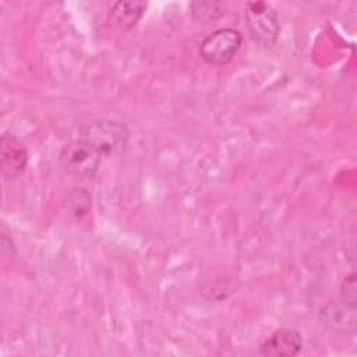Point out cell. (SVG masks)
Wrapping results in <instances>:
<instances>
[{
    "label": "cell",
    "instance_id": "277c9868",
    "mask_svg": "<svg viewBox=\"0 0 357 357\" xmlns=\"http://www.w3.org/2000/svg\"><path fill=\"white\" fill-rule=\"evenodd\" d=\"M243 42L240 31L225 26L211 32L199 45L201 59L212 66L227 64L238 52Z\"/></svg>",
    "mask_w": 357,
    "mask_h": 357
},
{
    "label": "cell",
    "instance_id": "6da1fadb",
    "mask_svg": "<svg viewBox=\"0 0 357 357\" xmlns=\"http://www.w3.org/2000/svg\"><path fill=\"white\" fill-rule=\"evenodd\" d=\"M78 138L89 142L105 158L117 153L127 146L130 131L121 121L100 119L84 124L78 131Z\"/></svg>",
    "mask_w": 357,
    "mask_h": 357
},
{
    "label": "cell",
    "instance_id": "7a4b0ae2",
    "mask_svg": "<svg viewBox=\"0 0 357 357\" xmlns=\"http://www.w3.org/2000/svg\"><path fill=\"white\" fill-rule=\"evenodd\" d=\"M103 155L89 142L75 138L68 141L59 153V163L64 173L73 178L86 180L96 174Z\"/></svg>",
    "mask_w": 357,
    "mask_h": 357
},
{
    "label": "cell",
    "instance_id": "8992f818",
    "mask_svg": "<svg viewBox=\"0 0 357 357\" xmlns=\"http://www.w3.org/2000/svg\"><path fill=\"white\" fill-rule=\"evenodd\" d=\"M0 165L6 178L20 177L28 165V151L24 144L13 134H3L0 139Z\"/></svg>",
    "mask_w": 357,
    "mask_h": 357
},
{
    "label": "cell",
    "instance_id": "3957f363",
    "mask_svg": "<svg viewBox=\"0 0 357 357\" xmlns=\"http://www.w3.org/2000/svg\"><path fill=\"white\" fill-rule=\"evenodd\" d=\"M244 17L248 33L255 43L264 47H271L276 43L280 33V24L278 13L271 4L265 1H248Z\"/></svg>",
    "mask_w": 357,
    "mask_h": 357
},
{
    "label": "cell",
    "instance_id": "52a82bcc",
    "mask_svg": "<svg viewBox=\"0 0 357 357\" xmlns=\"http://www.w3.org/2000/svg\"><path fill=\"white\" fill-rule=\"evenodd\" d=\"M146 10V3L144 1H116L109 8V18L113 24L128 31L137 25Z\"/></svg>",
    "mask_w": 357,
    "mask_h": 357
},
{
    "label": "cell",
    "instance_id": "8fae6325",
    "mask_svg": "<svg viewBox=\"0 0 357 357\" xmlns=\"http://www.w3.org/2000/svg\"><path fill=\"white\" fill-rule=\"evenodd\" d=\"M340 300L343 304L349 305L350 308H356L357 304V286H356V273L351 272L346 275L340 283Z\"/></svg>",
    "mask_w": 357,
    "mask_h": 357
},
{
    "label": "cell",
    "instance_id": "5b68a950",
    "mask_svg": "<svg viewBox=\"0 0 357 357\" xmlns=\"http://www.w3.org/2000/svg\"><path fill=\"white\" fill-rule=\"evenodd\" d=\"M303 336L293 328H280L272 332L259 346L261 357H293L303 349Z\"/></svg>",
    "mask_w": 357,
    "mask_h": 357
},
{
    "label": "cell",
    "instance_id": "ba28073f",
    "mask_svg": "<svg viewBox=\"0 0 357 357\" xmlns=\"http://www.w3.org/2000/svg\"><path fill=\"white\" fill-rule=\"evenodd\" d=\"M226 6L222 1H192L190 3V13L194 21L199 24H212L225 15Z\"/></svg>",
    "mask_w": 357,
    "mask_h": 357
},
{
    "label": "cell",
    "instance_id": "30bf717a",
    "mask_svg": "<svg viewBox=\"0 0 357 357\" xmlns=\"http://www.w3.org/2000/svg\"><path fill=\"white\" fill-rule=\"evenodd\" d=\"M354 311L356 310H350V312H344L342 307L336 304H329L322 308L321 314L325 317L326 325L333 324V329H339V326H344V324L346 326L350 325L351 328H354V324H356Z\"/></svg>",
    "mask_w": 357,
    "mask_h": 357
},
{
    "label": "cell",
    "instance_id": "9c48e42d",
    "mask_svg": "<svg viewBox=\"0 0 357 357\" xmlns=\"http://www.w3.org/2000/svg\"><path fill=\"white\" fill-rule=\"evenodd\" d=\"M92 206V195L84 187H74L67 192L66 209L77 219L85 216Z\"/></svg>",
    "mask_w": 357,
    "mask_h": 357
}]
</instances>
